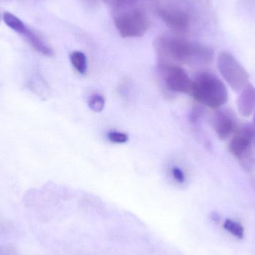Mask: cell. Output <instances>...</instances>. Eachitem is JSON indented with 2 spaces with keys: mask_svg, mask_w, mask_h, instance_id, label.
<instances>
[{
  "mask_svg": "<svg viewBox=\"0 0 255 255\" xmlns=\"http://www.w3.org/2000/svg\"><path fill=\"white\" fill-rule=\"evenodd\" d=\"M154 45L159 56L178 62L207 64L214 57L211 48L178 37L160 36L154 40Z\"/></svg>",
  "mask_w": 255,
  "mask_h": 255,
  "instance_id": "1",
  "label": "cell"
},
{
  "mask_svg": "<svg viewBox=\"0 0 255 255\" xmlns=\"http://www.w3.org/2000/svg\"><path fill=\"white\" fill-rule=\"evenodd\" d=\"M191 95L195 100L211 109H219L228 101L229 94L224 83L208 72L199 73L193 81Z\"/></svg>",
  "mask_w": 255,
  "mask_h": 255,
  "instance_id": "2",
  "label": "cell"
},
{
  "mask_svg": "<svg viewBox=\"0 0 255 255\" xmlns=\"http://www.w3.org/2000/svg\"><path fill=\"white\" fill-rule=\"evenodd\" d=\"M114 21L118 32L125 38L142 37L149 27L145 13L133 7L117 12Z\"/></svg>",
  "mask_w": 255,
  "mask_h": 255,
  "instance_id": "3",
  "label": "cell"
},
{
  "mask_svg": "<svg viewBox=\"0 0 255 255\" xmlns=\"http://www.w3.org/2000/svg\"><path fill=\"white\" fill-rule=\"evenodd\" d=\"M217 67L223 79L235 91H241L248 83L250 76L241 63L229 52H221Z\"/></svg>",
  "mask_w": 255,
  "mask_h": 255,
  "instance_id": "4",
  "label": "cell"
},
{
  "mask_svg": "<svg viewBox=\"0 0 255 255\" xmlns=\"http://www.w3.org/2000/svg\"><path fill=\"white\" fill-rule=\"evenodd\" d=\"M160 70L164 77L165 85L169 91L175 93L190 94L193 80L185 70L174 64H162Z\"/></svg>",
  "mask_w": 255,
  "mask_h": 255,
  "instance_id": "5",
  "label": "cell"
},
{
  "mask_svg": "<svg viewBox=\"0 0 255 255\" xmlns=\"http://www.w3.org/2000/svg\"><path fill=\"white\" fill-rule=\"evenodd\" d=\"M158 15L169 28L177 32H184L190 26V16L181 9L162 8L159 10Z\"/></svg>",
  "mask_w": 255,
  "mask_h": 255,
  "instance_id": "6",
  "label": "cell"
},
{
  "mask_svg": "<svg viewBox=\"0 0 255 255\" xmlns=\"http://www.w3.org/2000/svg\"><path fill=\"white\" fill-rule=\"evenodd\" d=\"M254 138L255 131L253 128L242 127L229 142V150L235 157H244V154L250 149Z\"/></svg>",
  "mask_w": 255,
  "mask_h": 255,
  "instance_id": "7",
  "label": "cell"
},
{
  "mask_svg": "<svg viewBox=\"0 0 255 255\" xmlns=\"http://www.w3.org/2000/svg\"><path fill=\"white\" fill-rule=\"evenodd\" d=\"M214 127L220 139H227L236 127L235 117L229 111H220L214 118Z\"/></svg>",
  "mask_w": 255,
  "mask_h": 255,
  "instance_id": "8",
  "label": "cell"
},
{
  "mask_svg": "<svg viewBox=\"0 0 255 255\" xmlns=\"http://www.w3.org/2000/svg\"><path fill=\"white\" fill-rule=\"evenodd\" d=\"M238 109L241 116L249 118L255 111V88L247 84L238 100Z\"/></svg>",
  "mask_w": 255,
  "mask_h": 255,
  "instance_id": "9",
  "label": "cell"
},
{
  "mask_svg": "<svg viewBox=\"0 0 255 255\" xmlns=\"http://www.w3.org/2000/svg\"><path fill=\"white\" fill-rule=\"evenodd\" d=\"M24 35L28 39L31 46L34 48V49L40 52L42 55L46 56H52L54 54L51 46L43 40V37H40L38 34L34 32L33 30L28 28L26 33Z\"/></svg>",
  "mask_w": 255,
  "mask_h": 255,
  "instance_id": "10",
  "label": "cell"
},
{
  "mask_svg": "<svg viewBox=\"0 0 255 255\" xmlns=\"http://www.w3.org/2000/svg\"><path fill=\"white\" fill-rule=\"evenodd\" d=\"M70 62L76 71L81 75H85L88 70V60L86 55L81 51H74L70 55Z\"/></svg>",
  "mask_w": 255,
  "mask_h": 255,
  "instance_id": "11",
  "label": "cell"
},
{
  "mask_svg": "<svg viewBox=\"0 0 255 255\" xmlns=\"http://www.w3.org/2000/svg\"><path fill=\"white\" fill-rule=\"evenodd\" d=\"M3 19L6 25L16 32L21 34H25L28 30V27L17 16L10 12H4L3 13Z\"/></svg>",
  "mask_w": 255,
  "mask_h": 255,
  "instance_id": "12",
  "label": "cell"
},
{
  "mask_svg": "<svg viewBox=\"0 0 255 255\" xmlns=\"http://www.w3.org/2000/svg\"><path fill=\"white\" fill-rule=\"evenodd\" d=\"M223 228L229 234L235 236L238 239H243L244 238V229L241 223L235 220H226L223 223Z\"/></svg>",
  "mask_w": 255,
  "mask_h": 255,
  "instance_id": "13",
  "label": "cell"
},
{
  "mask_svg": "<svg viewBox=\"0 0 255 255\" xmlns=\"http://www.w3.org/2000/svg\"><path fill=\"white\" fill-rule=\"evenodd\" d=\"M88 106L93 112L97 113L103 112L106 106V99L101 94H92L88 99Z\"/></svg>",
  "mask_w": 255,
  "mask_h": 255,
  "instance_id": "14",
  "label": "cell"
},
{
  "mask_svg": "<svg viewBox=\"0 0 255 255\" xmlns=\"http://www.w3.org/2000/svg\"><path fill=\"white\" fill-rule=\"evenodd\" d=\"M105 4H107L115 11H119L123 9L133 7L137 0H102Z\"/></svg>",
  "mask_w": 255,
  "mask_h": 255,
  "instance_id": "15",
  "label": "cell"
},
{
  "mask_svg": "<svg viewBox=\"0 0 255 255\" xmlns=\"http://www.w3.org/2000/svg\"><path fill=\"white\" fill-rule=\"evenodd\" d=\"M107 138L110 142L116 144H124L128 141V135L118 130H111L108 132Z\"/></svg>",
  "mask_w": 255,
  "mask_h": 255,
  "instance_id": "16",
  "label": "cell"
},
{
  "mask_svg": "<svg viewBox=\"0 0 255 255\" xmlns=\"http://www.w3.org/2000/svg\"><path fill=\"white\" fill-rule=\"evenodd\" d=\"M171 174H172L174 180H175L177 182L180 183V184H182L186 181V176L184 171L178 166H173L171 169Z\"/></svg>",
  "mask_w": 255,
  "mask_h": 255,
  "instance_id": "17",
  "label": "cell"
},
{
  "mask_svg": "<svg viewBox=\"0 0 255 255\" xmlns=\"http://www.w3.org/2000/svg\"><path fill=\"white\" fill-rule=\"evenodd\" d=\"M201 115H202V111L199 108H195L193 109V112H192L191 116V121H197L199 120V118H200Z\"/></svg>",
  "mask_w": 255,
  "mask_h": 255,
  "instance_id": "18",
  "label": "cell"
},
{
  "mask_svg": "<svg viewBox=\"0 0 255 255\" xmlns=\"http://www.w3.org/2000/svg\"><path fill=\"white\" fill-rule=\"evenodd\" d=\"M9 226H10V225L7 224L5 222L0 220V232H3L7 230Z\"/></svg>",
  "mask_w": 255,
  "mask_h": 255,
  "instance_id": "19",
  "label": "cell"
},
{
  "mask_svg": "<svg viewBox=\"0 0 255 255\" xmlns=\"http://www.w3.org/2000/svg\"><path fill=\"white\" fill-rule=\"evenodd\" d=\"M4 253H5V250L0 248V255H7V254H4Z\"/></svg>",
  "mask_w": 255,
  "mask_h": 255,
  "instance_id": "20",
  "label": "cell"
},
{
  "mask_svg": "<svg viewBox=\"0 0 255 255\" xmlns=\"http://www.w3.org/2000/svg\"><path fill=\"white\" fill-rule=\"evenodd\" d=\"M253 121H254V126H255V115H254V119H253Z\"/></svg>",
  "mask_w": 255,
  "mask_h": 255,
  "instance_id": "21",
  "label": "cell"
}]
</instances>
